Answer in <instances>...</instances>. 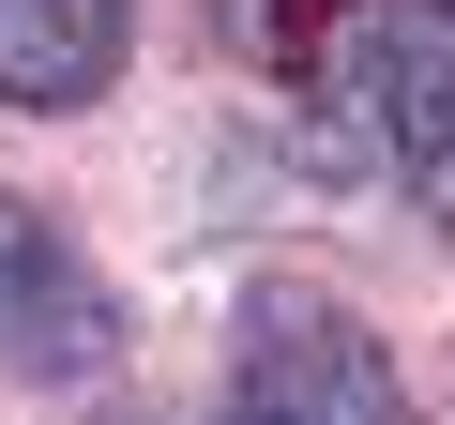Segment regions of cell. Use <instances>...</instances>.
<instances>
[{
  "instance_id": "obj_1",
  "label": "cell",
  "mask_w": 455,
  "mask_h": 425,
  "mask_svg": "<svg viewBox=\"0 0 455 425\" xmlns=\"http://www.w3.org/2000/svg\"><path fill=\"white\" fill-rule=\"evenodd\" d=\"M228 425H410V380H395V349L349 304L259 289L243 349H228Z\"/></svg>"
},
{
  "instance_id": "obj_2",
  "label": "cell",
  "mask_w": 455,
  "mask_h": 425,
  "mask_svg": "<svg viewBox=\"0 0 455 425\" xmlns=\"http://www.w3.org/2000/svg\"><path fill=\"white\" fill-rule=\"evenodd\" d=\"M0 349H16L31 380H92L107 365V289L61 259V229L0 182Z\"/></svg>"
},
{
  "instance_id": "obj_3",
  "label": "cell",
  "mask_w": 455,
  "mask_h": 425,
  "mask_svg": "<svg viewBox=\"0 0 455 425\" xmlns=\"http://www.w3.org/2000/svg\"><path fill=\"white\" fill-rule=\"evenodd\" d=\"M364 137L395 167H455V0H395L364 31Z\"/></svg>"
},
{
  "instance_id": "obj_4",
  "label": "cell",
  "mask_w": 455,
  "mask_h": 425,
  "mask_svg": "<svg viewBox=\"0 0 455 425\" xmlns=\"http://www.w3.org/2000/svg\"><path fill=\"white\" fill-rule=\"evenodd\" d=\"M137 46V0H0V107H92Z\"/></svg>"
},
{
  "instance_id": "obj_5",
  "label": "cell",
  "mask_w": 455,
  "mask_h": 425,
  "mask_svg": "<svg viewBox=\"0 0 455 425\" xmlns=\"http://www.w3.org/2000/svg\"><path fill=\"white\" fill-rule=\"evenodd\" d=\"M334 31H349V0H228V46H243L259 76H289V92L319 76V46H334Z\"/></svg>"
}]
</instances>
